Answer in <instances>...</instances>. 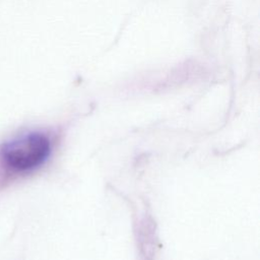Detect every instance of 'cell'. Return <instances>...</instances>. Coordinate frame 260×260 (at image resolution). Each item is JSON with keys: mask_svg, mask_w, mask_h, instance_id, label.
<instances>
[{"mask_svg": "<svg viewBox=\"0 0 260 260\" xmlns=\"http://www.w3.org/2000/svg\"><path fill=\"white\" fill-rule=\"evenodd\" d=\"M51 149V141L47 135L31 132L7 142L1 150V155L10 169L26 172L43 165Z\"/></svg>", "mask_w": 260, "mask_h": 260, "instance_id": "cell-1", "label": "cell"}]
</instances>
